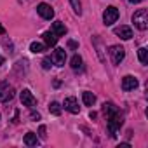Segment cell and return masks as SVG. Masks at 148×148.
Returning a JSON list of instances; mask_svg holds the SVG:
<instances>
[{
	"label": "cell",
	"mask_w": 148,
	"mask_h": 148,
	"mask_svg": "<svg viewBox=\"0 0 148 148\" xmlns=\"http://www.w3.org/2000/svg\"><path fill=\"white\" fill-rule=\"evenodd\" d=\"M132 23H134V26L138 30L145 32L148 28V11L146 9H138L134 12V16H132Z\"/></svg>",
	"instance_id": "obj_1"
},
{
	"label": "cell",
	"mask_w": 148,
	"mask_h": 148,
	"mask_svg": "<svg viewBox=\"0 0 148 148\" xmlns=\"http://www.w3.org/2000/svg\"><path fill=\"white\" fill-rule=\"evenodd\" d=\"M122 122H124V120H122V115L119 113V110L108 115V131H110V136H112V138H115V132H117V129L122 125Z\"/></svg>",
	"instance_id": "obj_2"
},
{
	"label": "cell",
	"mask_w": 148,
	"mask_h": 148,
	"mask_svg": "<svg viewBox=\"0 0 148 148\" xmlns=\"http://www.w3.org/2000/svg\"><path fill=\"white\" fill-rule=\"evenodd\" d=\"M14 98V87L9 82L0 84V103H7Z\"/></svg>",
	"instance_id": "obj_3"
},
{
	"label": "cell",
	"mask_w": 148,
	"mask_h": 148,
	"mask_svg": "<svg viewBox=\"0 0 148 148\" xmlns=\"http://www.w3.org/2000/svg\"><path fill=\"white\" fill-rule=\"evenodd\" d=\"M108 52H110V58H112V61L115 64H120L124 61V58H125V49L122 45H112Z\"/></svg>",
	"instance_id": "obj_4"
},
{
	"label": "cell",
	"mask_w": 148,
	"mask_h": 148,
	"mask_svg": "<svg viewBox=\"0 0 148 148\" xmlns=\"http://www.w3.org/2000/svg\"><path fill=\"white\" fill-rule=\"evenodd\" d=\"M117 19H119V9H117V7H113V5L106 7V11L103 12V21H105V25H106V26H110V25L117 23Z\"/></svg>",
	"instance_id": "obj_5"
},
{
	"label": "cell",
	"mask_w": 148,
	"mask_h": 148,
	"mask_svg": "<svg viewBox=\"0 0 148 148\" xmlns=\"http://www.w3.org/2000/svg\"><path fill=\"white\" fill-rule=\"evenodd\" d=\"M51 61H52V64H56V66H63L64 64V61H66V51L64 49H54V52L51 54Z\"/></svg>",
	"instance_id": "obj_6"
},
{
	"label": "cell",
	"mask_w": 148,
	"mask_h": 148,
	"mask_svg": "<svg viewBox=\"0 0 148 148\" xmlns=\"http://www.w3.org/2000/svg\"><path fill=\"white\" fill-rule=\"evenodd\" d=\"M37 12L40 14V18L44 19H52L54 18V9L49 4H38L37 5Z\"/></svg>",
	"instance_id": "obj_7"
},
{
	"label": "cell",
	"mask_w": 148,
	"mask_h": 148,
	"mask_svg": "<svg viewBox=\"0 0 148 148\" xmlns=\"http://www.w3.org/2000/svg\"><path fill=\"white\" fill-rule=\"evenodd\" d=\"M136 87H138V79H136V77L125 75V77L122 79V89H124V91H132V89H136Z\"/></svg>",
	"instance_id": "obj_8"
},
{
	"label": "cell",
	"mask_w": 148,
	"mask_h": 148,
	"mask_svg": "<svg viewBox=\"0 0 148 148\" xmlns=\"http://www.w3.org/2000/svg\"><path fill=\"white\" fill-rule=\"evenodd\" d=\"M21 103L25 105V106H30V108H33L35 105H37V99H35V96L28 91V89H25L23 92H21Z\"/></svg>",
	"instance_id": "obj_9"
},
{
	"label": "cell",
	"mask_w": 148,
	"mask_h": 148,
	"mask_svg": "<svg viewBox=\"0 0 148 148\" xmlns=\"http://www.w3.org/2000/svg\"><path fill=\"white\" fill-rule=\"evenodd\" d=\"M115 35H119L122 40H131L132 38V30H131V26L122 25V26L115 28Z\"/></svg>",
	"instance_id": "obj_10"
},
{
	"label": "cell",
	"mask_w": 148,
	"mask_h": 148,
	"mask_svg": "<svg viewBox=\"0 0 148 148\" xmlns=\"http://www.w3.org/2000/svg\"><path fill=\"white\" fill-rule=\"evenodd\" d=\"M63 106H64V110H68L70 113H79V110H80L75 98H66V99L63 101Z\"/></svg>",
	"instance_id": "obj_11"
},
{
	"label": "cell",
	"mask_w": 148,
	"mask_h": 148,
	"mask_svg": "<svg viewBox=\"0 0 148 148\" xmlns=\"http://www.w3.org/2000/svg\"><path fill=\"white\" fill-rule=\"evenodd\" d=\"M42 37H44V42H45L47 47H54V45L58 44V35H56L54 32H45Z\"/></svg>",
	"instance_id": "obj_12"
},
{
	"label": "cell",
	"mask_w": 148,
	"mask_h": 148,
	"mask_svg": "<svg viewBox=\"0 0 148 148\" xmlns=\"http://www.w3.org/2000/svg\"><path fill=\"white\" fill-rule=\"evenodd\" d=\"M51 32H54L58 37H63V35L66 33V26H64L61 21H54V23H52V28H51Z\"/></svg>",
	"instance_id": "obj_13"
},
{
	"label": "cell",
	"mask_w": 148,
	"mask_h": 148,
	"mask_svg": "<svg viewBox=\"0 0 148 148\" xmlns=\"http://www.w3.org/2000/svg\"><path fill=\"white\" fill-rule=\"evenodd\" d=\"M82 101H84L86 106H92V105L96 103V96H94L92 92L86 91V92H82Z\"/></svg>",
	"instance_id": "obj_14"
},
{
	"label": "cell",
	"mask_w": 148,
	"mask_h": 148,
	"mask_svg": "<svg viewBox=\"0 0 148 148\" xmlns=\"http://www.w3.org/2000/svg\"><path fill=\"white\" fill-rule=\"evenodd\" d=\"M37 143H38L37 134H35V132H26V136H25V145H26V146H37Z\"/></svg>",
	"instance_id": "obj_15"
},
{
	"label": "cell",
	"mask_w": 148,
	"mask_h": 148,
	"mask_svg": "<svg viewBox=\"0 0 148 148\" xmlns=\"http://www.w3.org/2000/svg\"><path fill=\"white\" fill-rule=\"evenodd\" d=\"M30 51H32L33 54L44 52V51H45V44H42V42H32V44H30Z\"/></svg>",
	"instance_id": "obj_16"
},
{
	"label": "cell",
	"mask_w": 148,
	"mask_h": 148,
	"mask_svg": "<svg viewBox=\"0 0 148 148\" xmlns=\"http://www.w3.org/2000/svg\"><path fill=\"white\" fill-rule=\"evenodd\" d=\"M71 68L73 70H80L82 68V58L79 54H75V56L71 58Z\"/></svg>",
	"instance_id": "obj_17"
},
{
	"label": "cell",
	"mask_w": 148,
	"mask_h": 148,
	"mask_svg": "<svg viewBox=\"0 0 148 148\" xmlns=\"http://www.w3.org/2000/svg\"><path fill=\"white\" fill-rule=\"evenodd\" d=\"M49 112H51L52 115H61V105H59L58 101H52V103L49 105Z\"/></svg>",
	"instance_id": "obj_18"
},
{
	"label": "cell",
	"mask_w": 148,
	"mask_h": 148,
	"mask_svg": "<svg viewBox=\"0 0 148 148\" xmlns=\"http://www.w3.org/2000/svg\"><path fill=\"white\" fill-rule=\"evenodd\" d=\"M138 58H139V63H143V64H145V63L148 61V51H146L145 47H141V49L138 51Z\"/></svg>",
	"instance_id": "obj_19"
},
{
	"label": "cell",
	"mask_w": 148,
	"mask_h": 148,
	"mask_svg": "<svg viewBox=\"0 0 148 148\" xmlns=\"http://www.w3.org/2000/svg\"><path fill=\"white\" fill-rule=\"evenodd\" d=\"M70 4L73 7V11H75V14H82V5H80V0H70Z\"/></svg>",
	"instance_id": "obj_20"
},
{
	"label": "cell",
	"mask_w": 148,
	"mask_h": 148,
	"mask_svg": "<svg viewBox=\"0 0 148 148\" xmlns=\"http://www.w3.org/2000/svg\"><path fill=\"white\" fill-rule=\"evenodd\" d=\"M92 40H94V45H96V49H98V56H99V59L103 61L105 58H103V51H101V42H99V38H98V37H94Z\"/></svg>",
	"instance_id": "obj_21"
},
{
	"label": "cell",
	"mask_w": 148,
	"mask_h": 148,
	"mask_svg": "<svg viewBox=\"0 0 148 148\" xmlns=\"http://www.w3.org/2000/svg\"><path fill=\"white\" fill-rule=\"evenodd\" d=\"M51 63H52V61H51L49 58H47V59H44V61H42V66H44V70H49V68H51Z\"/></svg>",
	"instance_id": "obj_22"
},
{
	"label": "cell",
	"mask_w": 148,
	"mask_h": 148,
	"mask_svg": "<svg viewBox=\"0 0 148 148\" xmlns=\"http://www.w3.org/2000/svg\"><path fill=\"white\" fill-rule=\"evenodd\" d=\"M38 132H40V138H42V139H45V138H47V134H45V125H40Z\"/></svg>",
	"instance_id": "obj_23"
},
{
	"label": "cell",
	"mask_w": 148,
	"mask_h": 148,
	"mask_svg": "<svg viewBox=\"0 0 148 148\" xmlns=\"http://www.w3.org/2000/svg\"><path fill=\"white\" fill-rule=\"evenodd\" d=\"M68 47H70V49H77V47H79V44H77L75 40H68Z\"/></svg>",
	"instance_id": "obj_24"
},
{
	"label": "cell",
	"mask_w": 148,
	"mask_h": 148,
	"mask_svg": "<svg viewBox=\"0 0 148 148\" xmlns=\"http://www.w3.org/2000/svg\"><path fill=\"white\" fill-rule=\"evenodd\" d=\"M32 119H40V115H38V113H35V112H33V113H32Z\"/></svg>",
	"instance_id": "obj_25"
},
{
	"label": "cell",
	"mask_w": 148,
	"mask_h": 148,
	"mask_svg": "<svg viewBox=\"0 0 148 148\" xmlns=\"http://www.w3.org/2000/svg\"><path fill=\"white\" fill-rule=\"evenodd\" d=\"M131 4H139V2H143V0H129Z\"/></svg>",
	"instance_id": "obj_26"
},
{
	"label": "cell",
	"mask_w": 148,
	"mask_h": 148,
	"mask_svg": "<svg viewBox=\"0 0 148 148\" xmlns=\"http://www.w3.org/2000/svg\"><path fill=\"white\" fill-rule=\"evenodd\" d=\"M2 64H4V56L0 54V66H2Z\"/></svg>",
	"instance_id": "obj_27"
}]
</instances>
